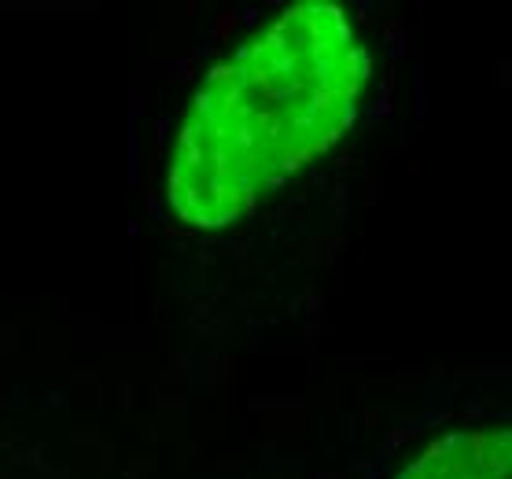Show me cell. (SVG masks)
Wrapping results in <instances>:
<instances>
[{
    "label": "cell",
    "instance_id": "obj_2",
    "mask_svg": "<svg viewBox=\"0 0 512 479\" xmlns=\"http://www.w3.org/2000/svg\"><path fill=\"white\" fill-rule=\"evenodd\" d=\"M395 479H512V432H450L435 439Z\"/></svg>",
    "mask_w": 512,
    "mask_h": 479
},
{
    "label": "cell",
    "instance_id": "obj_1",
    "mask_svg": "<svg viewBox=\"0 0 512 479\" xmlns=\"http://www.w3.org/2000/svg\"><path fill=\"white\" fill-rule=\"evenodd\" d=\"M369 52L350 15L303 0L199 82L166 174L170 211L225 229L354 126Z\"/></svg>",
    "mask_w": 512,
    "mask_h": 479
}]
</instances>
